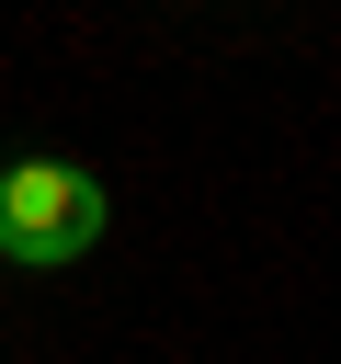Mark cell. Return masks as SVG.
Masks as SVG:
<instances>
[{
  "label": "cell",
  "instance_id": "cell-1",
  "mask_svg": "<svg viewBox=\"0 0 341 364\" xmlns=\"http://www.w3.org/2000/svg\"><path fill=\"white\" fill-rule=\"evenodd\" d=\"M102 228H114V193L80 159H11L0 171V262L11 273H68L102 250Z\"/></svg>",
  "mask_w": 341,
  "mask_h": 364
}]
</instances>
